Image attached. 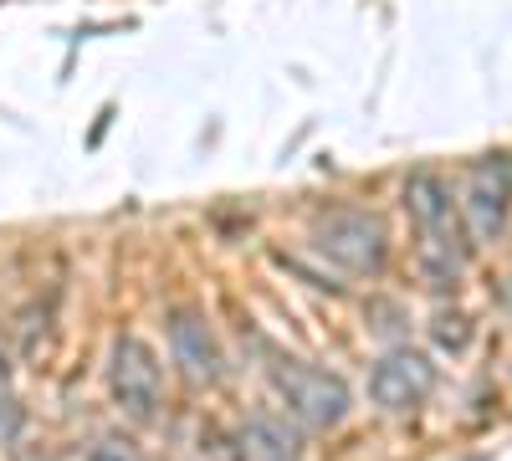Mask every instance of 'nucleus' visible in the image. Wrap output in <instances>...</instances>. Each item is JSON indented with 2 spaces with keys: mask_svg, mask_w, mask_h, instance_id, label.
I'll return each instance as SVG.
<instances>
[{
  "mask_svg": "<svg viewBox=\"0 0 512 461\" xmlns=\"http://www.w3.org/2000/svg\"><path fill=\"white\" fill-rule=\"evenodd\" d=\"M405 216L415 226L420 267L431 272V282L436 287L456 282L461 277V262H466V241H461V221H456V205H451L446 180L431 175V170H415L405 180Z\"/></svg>",
  "mask_w": 512,
  "mask_h": 461,
  "instance_id": "f257e3e1",
  "label": "nucleus"
},
{
  "mask_svg": "<svg viewBox=\"0 0 512 461\" xmlns=\"http://www.w3.org/2000/svg\"><path fill=\"white\" fill-rule=\"evenodd\" d=\"M267 380H272V395H277L282 415H287V421H297V426L333 431V426H344L349 410H354L349 385L338 380V374L308 364V359H272Z\"/></svg>",
  "mask_w": 512,
  "mask_h": 461,
  "instance_id": "f03ea898",
  "label": "nucleus"
},
{
  "mask_svg": "<svg viewBox=\"0 0 512 461\" xmlns=\"http://www.w3.org/2000/svg\"><path fill=\"white\" fill-rule=\"evenodd\" d=\"M313 251L354 277H374L390 262V231L364 205H333L313 221Z\"/></svg>",
  "mask_w": 512,
  "mask_h": 461,
  "instance_id": "7ed1b4c3",
  "label": "nucleus"
},
{
  "mask_svg": "<svg viewBox=\"0 0 512 461\" xmlns=\"http://www.w3.org/2000/svg\"><path fill=\"white\" fill-rule=\"evenodd\" d=\"M108 395L128 421H154L164 400V364L159 349L139 333H118L108 349Z\"/></svg>",
  "mask_w": 512,
  "mask_h": 461,
  "instance_id": "20e7f679",
  "label": "nucleus"
},
{
  "mask_svg": "<svg viewBox=\"0 0 512 461\" xmlns=\"http://www.w3.org/2000/svg\"><path fill=\"white\" fill-rule=\"evenodd\" d=\"M512 216V154H482L461 185V221L472 241H497Z\"/></svg>",
  "mask_w": 512,
  "mask_h": 461,
  "instance_id": "39448f33",
  "label": "nucleus"
},
{
  "mask_svg": "<svg viewBox=\"0 0 512 461\" xmlns=\"http://www.w3.org/2000/svg\"><path fill=\"white\" fill-rule=\"evenodd\" d=\"M164 339H169V359H175L185 385H195V390L221 385L226 354H221L216 328H210V318L200 308H175V313H169L164 318Z\"/></svg>",
  "mask_w": 512,
  "mask_h": 461,
  "instance_id": "423d86ee",
  "label": "nucleus"
},
{
  "mask_svg": "<svg viewBox=\"0 0 512 461\" xmlns=\"http://www.w3.org/2000/svg\"><path fill=\"white\" fill-rule=\"evenodd\" d=\"M436 390V364L420 349H390L374 369H369V400L390 415H405L415 405H425Z\"/></svg>",
  "mask_w": 512,
  "mask_h": 461,
  "instance_id": "0eeeda50",
  "label": "nucleus"
},
{
  "mask_svg": "<svg viewBox=\"0 0 512 461\" xmlns=\"http://www.w3.org/2000/svg\"><path fill=\"white\" fill-rule=\"evenodd\" d=\"M241 461H303V436L292 431L282 410H256L241 421Z\"/></svg>",
  "mask_w": 512,
  "mask_h": 461,
  "instance_id": "6e6552de",
  "label": "nucleus"
},
{
  "mask_svg": "<svg viewBox=\"0 0 512 461\" xmlns=\"http://www.w3.org/2000/svg\"><path fill=\"white\" fill-rule=\"evenodd\" d=\"M21 421H26V410H21V395H16V380H11V364L0 354V446H11L21 436Z\"/></svg>",
  "mask_w": 512,
  "mask_h": 461,
  "instance_id": "1a4fd4ad",
  "label": "nucleus"
},
{
  "mask_svg": "<svg viewBox=\"0 0 512 461\" xmlns=\"http://www.w3.org/2000/svg\"><path fill=\"white\" fill-rule=\"evenodd\" d=\"M466 339H472V328H466L461 313H441L436 318V344L441 349H466Z\"/></svg>",
  "mask_w": 512,
  "mask_h": 461,
  "instance_id": "9d476101",
  "label": "nucleus"
}]
</instances>
